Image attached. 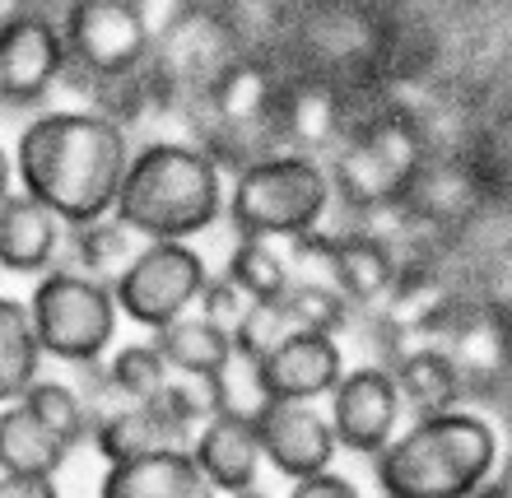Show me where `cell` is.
I'll return each instance as SVG.
<instances>
[{"mask_svg": "<svg viewBox=\"0 0 512 498\" xmlns=\"http://www.w3.org/2000/svg\"><path fill=\"white\" fill-rule=\"evenodd\" d=\"M131 140L117 122L89 112L33 117L14 145V177L24 196L47 205L66 229L108 219L122 191Z\"/></svg>", "mask_w": 512, "mask_h": 498, "instance_id": "obj_1", "label": "cell"}, {"mask_svg": "<svg viewBox=\"0 0 512 498\" xmlns=\"http://www.w3.org/2000/svg\"><path fill=\"white\" fill-rule=\"evenodd\" d=\"M224 215L219 163L201 145L154 140L131 149L112 219L145 243H187Z\"/></svg>", "mask_w": 512, "mask_h": 498, "instance_id": "obj_2", "label": "cell"}, {"mask_svg": "<svg viewBox=\"0 0 512 498\" xmlns=\"http://www.w3.org/2000/svg\"><path fill=\"white\" fill-rule=\"evenodd\" d=\"M499 466V433L485 415L447 410L415 419L378 452L382 498H471Z\"/></svg>", "mask_w": 512, "mask_h": 498, "instance_id": "obj_3", "label": "cell"}, {"mask_svg": "<svg viewBox=\"0 0 512 498\" xmlns=\"http://www.w3.org/2000/svg\"><path fill=\"white\" fill-rule=\"evenodd\" d=\"M331 182L322 163L308 154H270L238 173L229 196V219L238 238H298V233L322 229Z\"/></svg>", "mask_w": 512, "mask_h": 498, "instance_id": "obj_4", "label": "cell"}, {"mask_svg": "<svg viewBox=\"0 0 512 498\" xmlns=\"http://www.w3.org/2000/svg\"><path fill=\"white\" fill-rule=\"evenodd\" d=\"M117 317L122 312H117L112 284L89 280L66 266L47 270L28 298V322H33L38 350L70 368L103 364V354L117 340Z\"/></svg>", "mask_w": 512, "mask_h": 498, "instance_id": "obj_5", "label": "cell"}, {"mask_svg": "<svg viewBox=\"0 0 512 498\" xmlns=\"http://www.w3.org/2000/svg\"><path fill=\"white\" fill-rule=\"evenodd\" d=\"M210 270L205 256L187 243H145L112 280L117 312L145 331H163L201 303Z\"/></svg>", "mask_w": 512, "mask_h": 498, "instance_id": "obj_6", "label": "cell"}, {"mask_svg": "<svg viewBox=\"0 0 512 498\" xmlns=\"http://www.w3.org/2000/svg\"><path fill=\"white\" fill-rule=\"evenodd\" d=\"M61 38H66V66L94 84L135 75L154 52V38L131 0H70Z\"/></svg>", "mask_w": 512, "mask_h": 498, "instance_id": "obj_7", "label": "cell"}, {"mask_svg": "<svg viewBox=\"0 0 512 498\" xmlns=\"http://www.w3.org/2000/svg\"><path fill=\"white\" fill-rule=\"evenodd\" d=\"M66 70V38L42 10H28L10 28H0V103L33 108L52 94Z\"/></svg>", "mask_w": 512, "mask_h": 498, "instance_id": "obj_8", "label": "cell"}, {"mask_svg": "<svg viewBox=\"0 0 512 498\" xmlns=\"http://www.w3.org/2000/svg\"><path fill=\"white\" fill-rule=\"evenodd\" d=\"M396 419H401V396H396V382L382 364L354 368L331 391V419L326 424L336 433V447H345V452L378 457L396 433Z\"/></svg>", "mask_w": 512, "mask_h": 498, "instance_id": "obj_9", "label": "cell"}, {"mask_svg": "<svg viewBox=\"0 0 512 498\" xmlns=\"http://www.w3.org/2000/svg\"><path fill=\"white\" fill-rule=\"evenodd\" d=\"M256 377L270 401L312 405L317 396H331L345 377V350L326 331H289L275 350L256 359Z\"/></svg>", "mask_w": 512, "mask_h": 498, "instance_id": "obj_10", "label": "cell"}, {"mask_svg": "<svg viewBox=\"0 0 512 498\" xmlns=\"http://www.w3.org/2000/svg\"><path fill=\"white\" fill-rule=\"evenodd\" d=\"M256 443H261V461H270L294 485L331 471L336 461V433L312 405L270 401V410L256 419Z\"/></svg>", "mask_w": 512, "mask_h": 498, "instance_id": "obj_11", "label": "cell"}, {"mask_svg": "<svg viewBox=\"0 0 512 498\" xmlns=\"http://www.w3.org/2000/svg\"><path fill=\"white\" fill-rule=\"evenodd\" d=\"M191 461L201 466L215 494H247L256 489L261 475V443H256V424L233 415H210L191 438Z\"/></svg>", "mask_w": 512, "mask_h": 498, "instance_id": "obj_12", "label": "cell"}, {"mask_svg": "<svg viewBox=\"0 0 512 498\" xmlns=\"http://www.w3.org/2000/svg\"><path fill=\"white\" fill-rule=\"evenodd\" d=\"M98 498H215V489L187 447H163L149 457L108 466Z\"/></svg>", "mask_w": 512, "mask_h": 498, "instance_id": "obj_13", "label": "cell"}, {"mask_svg": "<svg viewBox=\"0 0 512 498\" xmlns=\"http://www.w3.org/2000/svg\"><path fill=\"white\" fill-rule=\"evenodd\" d=\"M61 243H66V224L47 205H38L24 191L0 201V270H10V275L52 270Z\"/></svg>", "mask_w": 512, "mask_h": 498, "instance_id": "obj_14", "label": "cell"}, {"mask_svg": "<svg viewBox=\"0 0 512 498\" xmlns=\"http://www.w3.org/2000/svg\"><path fill=\"white\" fill-rule=\"evenodd\" d=\"M270 131H275V140H289V145L322 149L345 135V98L322 80L275 84Z\"/></svg>", "mask_w": 512, "mask_h": 498, "instance_id": "obj_15", "label": "cell"}, {"mask_svg": "<svg viewBox=\"0 0 512 498\" xmlns=\"http://www.w3.org/2000/svg\"><path fill=\"white\" fill-rule=\"evenodd\" d=\"M401 270V252L378 229H354L336 238V289L350 308H378Z\"/></svg>", "mask_w": 512, "mask_h": 498, "instance_id": "obj_16", "label": "cell"}, {"mask_svg": "<svg viewBox=\"0 0 512 498\" xmlns=\"http://www.w3.org/2000/svg\"><path fill=\"white\" fill-rule=\"evenodd\" d=\"M387 373H391V382H396L401 405H410L419 419L457 410L461 391H466V377L457 373V364H452V359H447V350H438V345L405 350L401 359L387 368Z\"/></svg>", "mask_w": 512, "mask_h": 498, "instance_id": "obj_17", "label": "cell"}, {"mask_svg": "<svg viewBox=\"0 0 512 498\" xmlns=\"http://www.w3.org/2000/svg\"><path fill=\"white\" fill-rule=\"evenodd\" d=\"M66 447L38 424L24 401L0 405V475H52L66 466Z\"/></svg>", "mask_w": 512, "mask_h": 498, "instance_id": "obj_18", "label": "cell"}, {"mask_svg": "<svg viewBox=\"0 0 512 498\" xmlns=\"http://www.w3.org/2000/svg\"><path fill=\"white\" fill-rule=\"evenodd\" d=\"M89 443L98 447V457L108 461V466L149 457V452H163V447H182L154 405H117V410H108L94 424Z\"/></svg>", "mask_w": 512, "mask_h": 498, "instance_id": "obj_19", "label": "cell"}, {"mask_svg": "<svg viewBox=\"0 0 512 498\" xmlns=\"http://www.w3.org/2000/svg\"><path fill=\"white\" fill-rule=\"evenodd\" d=\"M154 345L168 359V368L182 377H215L233 359V336L210 326L205 317H196V312H187L173 326L154 331Z\"/></svg>", "mask_w": 512, "mask_h": 498, "instance_id": "obj_20", "label": "cell"}, {"mask_svg": "<svg viewBox=\"0 0 512 498\" xmlns=\"http://www.w3.org/2000/svg\"><path fill=\"white\" fill-rule=\"evenodd\" d=\"M42 377V350L28 322V303L0 294V405L24 401V391Z\"/></svg>", "mask_w": 512, "mask_h": 498, "instance_id": "obj_21", "label": "cell"}, {"mask_svg": "<svg viewBox=\"0 0 512 498\" xmlns=\"http://www.w3.org/2000/svg\"><path fill=\"white\" fill-rule=\"evenodd\" d=\"M131 238L117 219H94V224H80V229H70V238L61 243L66 252V270H80L89 280H103L112 284L122 275V266L131 261Z\"/></svg>", "mask_w": 512, "mask_h": 498, "instance_id": "obj_22", "label": "cell"}, {"mask_svg": "<svg viewBox=\"0 0 512 498\" xmlns=\"http://www.w3.org/2000/svg\"><path fill=\"white\" fill-rule=\"evenodd\" d=\"M24 405L38 415V424L52 433L66 452H75L80 443H89V433H94V415H89L84 396L75 391V382L38 377V382L24 391Z\"/></svg>", "mask_w": 512, "mask_h": 498, "instance_id": "obj_23", "label": "cell"}, {"mask_svg": "<svg viewBox=\"0 0 512 498\" xmlns=\"http://www.w3.org/2000/svg\"><path fill=\"white\" fill-rule=\"evenodd\" d=\"M103 377H108L112 396L122 405H149L163 387H168L173 368H168V359L159 354L154 340H135V345H122V350L108 354Z\"/></svg>", "mask_w": 512, "mask_h": 498, "instance_id": "obj_24", "label": "cell"}, {"mask_svg": "<svg viewBox=\"0 0 512 498\" xmlns=\"http://www.w3.org/2000/svg\"><path fill=\"white\" fill-rule=\"evenodd\" d=\"M224 280L233 289H243L252 303H270V298H284V289H289V261L261 238H238Z\"/></svg>", "mask_w": 512, "mask_h": 498, "instance_id": "obj_25", "label": "cell"}, {"mask_svg": "<svg viewBox=\"0 0 512 498\" xmlns=\"http://www.w3.org/2000/svg\"><path fill=\"white\" fill-rule=\"evenodd\" d=\"M210 382V396H215V415H233V419H256L270 410V396L261 391V377H256V359H243V354L233 350V359L219 368L215 377H205Z\"/></svg>", "mask_w": 512, "mask_h": 498, "instance_id": "obj_26", "label": "cell"}, {"mask_svg": "<svg viewBox=\"0 0 512 498\" xmlns=\"http://www.w3.org/2000/svg\"><path fill=\"white\" fill-rule=\"evenodd\" d=\"M280 303L289 308L298 331H326V336H336L340 326L350 322V303H345V294L331 289V284H298L294 280L284 289Z\"/></svg>", "mask_w": 512, "mask_h": 498, "instance_id": "obj_27", "label": "cell"}, {"mask_svg": "<svg viewBox=\"0 0 512 498\" xmlns=\"http://www.w3.org/2000/svg\"><path fill=\"white\" fill-rule=\"evenodd\" d=\"M289 331H298V326H294V317H289V308H284L280 298L252 303V308L243 312V322L233 326V350L243 354V359H261V354L275 350Z\"/></svg>", "mask_w": 512, "mask_h": 498, "instance_id": "obj_28", "label": "cell"}, {"mask_svg": "<svg viewBox=\"0 0 512 498\" xmlns=\"http://www.w3.org/2000/svg\"><path fill=\"white\" fill-rule=\"evenodd\" d=\"M247 308H252V298H247L243 289H233V284L219 275V280L205 284L201 303H196V317H205L210 326H219V331H229V336H233V326L243 322Z\"/></svg>", "mask_w": 512, "mask_h": 498, "instance_id": "obj_29", "label": "cell"}, {"mask_svg": "<svg viewBox=\"0 0 512 498\" xmlns=\"http://www.w3.org/2000/svg\"><path fill=\"white\" fill-rule=\"evenodd\" d=\"M289 498H359V489L345 480V475H312V480H298L294 489H289Z\"/></svg>", "mask_w": 512, "mask_h": 498, "instance_id": "obj_30", "label": "cell"}, {"mask_svg": "<svg viewBox=\"0 0 512 498\" xmlns=\"http://www.w3.org/2000/svg\"><path fill=\"white\" fill-rule=\"evenodd\" d=\"M0 498H61L52 475H0Z\"/></svg>", "mask_w": 512, "mask_h": 498, "instance_id": "obj_31", "label": "cell"}, {"mask_svg": "<svg viewBox=\"0 0 512 498\" xmlns=\"http://www.w3.org/2000/svg\"><path fill=\"white\" fill-rule=\"evenodd\" d=\"M28 10H38L33 0H0V28H10L14 19H24Z\"/></svg>", "mask_w": 512, "mask_h": 498, "instance_id": "obj_32", "label": "cell"}, {"mask_svg": "<svg viewBox=\"0 0 512 498\" xmlns=\"http://www.w3.org/2000/svg\"><path fill=\"white\" fill-rule=\"evenodd\" d=\"M10 173H14V159L5 154V149H0V201L10 196Z\"/></svg>", "mask_w": 512, "mask_h": 498, "instance_id": "obj_33", "label": "cell"}, {"mask_svg": "<svg viewBox=\"0 0 512 498\" xmlns=\"http://www.w3.org/2000/svg\"><path fill=\"white\" fill-rule=\"evenodd\" d=\"M471 498H512V494H508V485H480Z\"/></svg>", "mask_w": 512, "mask_h": 498, "instance_id": "obj_34", "label": "cell"}, {"mask_svg": "<svg viewBox=\"0 0 512 498\" xmlns=\"http://www.w3.org/2000/svg\"><path fill=\"white\" fill-rule=\"evenodd\" d=\"M233 498H270V494H261V489H247V494H233Z\"/></svg>", "mask_w": 512, "mask_h": 498, "instance_id": "obj_35", "label": "cell"}]
</instances>
